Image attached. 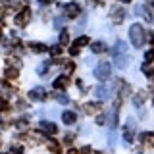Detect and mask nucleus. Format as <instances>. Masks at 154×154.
<instances>
[{"instance_id":"f257e3e1","label":"nucleus","mask_w":154,"mask_h":154,"mask_svg":"<svg viewBox=\"0 0 154 154\" xmlns=\"http://www.w3.org/2000/svg\"><path fill=\"white\" fill-rule=\"evenodd\" d=\"M129 38H131V45L135 48H141L146 41V29L139 25V23H133L131 29H129Z\"/></svg>"},{"instance_id":"f03ea898","label":"nucleus","mask_w":154,"mask_h":154,"mask_svg":"<svg viewBox=\"0 0 154 154\" xmlns=\"http://www.w3.org/2000/svg\"><path fill=\"white\" fill-rule=\"evenodd\" d=\"M93 75H94L98 81H106L110 75H112V67H110V64H108V62H100V64L94 67Z\"/></svg>"},{"instance_id":"7ed1b4c3","label":"nucleus","mask_w":154,"mask_h":154,"mask_svg":"<svg viewBox=\"0 0 154 154\" xmlns=\"http://www.w3.org/2000/svg\"><path fill=\"white\" fill-rule=\"evenodd\" d=\"M125 17H127V14H125L123 8H119V6L110 8V19H112L114 23H123Z\"/></svg>"},{"instance_id":"20e7f679","label":"nucleus","mask_w":154,"mask_h":154,"mask_svg":"<svg viewBox=\"0 0 154 154\" xmlns=\"http://www.w3.org/2000/svg\"><path fill=\"white\" fill-rule=\"evenodd\" d=\"M29 21H31V10H29V8H23L21 12H19L17 16H16V25L25 27Z\"/></svg>"},{"instance_id":"39448f33","label":"nucleus","mask_w":154,"mask_h":154,"mask_svg":"<svg viewBox=\"0 0 154 154\" xmlns=\"http://www.w3.org/2000/svg\"><path fill=\"white\" fill-rule=\"evenodd\" d=\"M133 133H135V119L129 118L127 123H125V129H123V139H125V143H133Z\"/></svg>"},{"instance_id":"423d86ee","label":"nucleus","mask_w":154,"mask_h":154,"mask_svg":"<svg viewBox=\"0 0 154 154\" xmlns=\"http://www.w3.org/2000/svg\"><path fill=\"white\" fill-rule=\"evenodd\" d=\"M29 98L35 100V102H41V100L46 98V91L42 89V87H35V89L29 91Z\"/></svg>"},{"instance_id":"0eeeda50","label":"nucleus","mask_w":154,"mask_h":154,"mask_svg":"<svg viewBox=\"0 0 154 154\" xmlns=\"http://www.w3.org/2000/svg\"><path fill=\"white\" fill-rule=\"evenodd\" d=\"M64 12H66V16H67V17L73 19V17H77V16L81 14V8L77 6L75 2H69V4H66V6H64Z\"/></svg>"},{"instance_id":"6e6552de","label":"nucleus","mask_w":154,"mask_h":154,"mask_svg":"<svg viewBox=\"0 0 154 154\" xmlns=\"http://www.w3.org/2000/svg\"><path fill=\"white\" fill-rule=\"evenodd\" d=\"M135 14H137V16H143L148 23L152 21V12L148 8H144V6H135Z\"/></svg>"},{"instance_id":"1a4fd4ad","label":"nucleus","mask_w":154,"mask_h":154,"mask_svg":"<svg viewBox=\"0 0 154 154\" xmlns=\"http://www.w3.org/2000/svg\"><path fill=\"white\" fill-rule=\"evenodd\" d=\"M91 50H93L94 54H102V52L108 50V46H106L102 41H96V42H93V45H91Z\"/></svg>"},{"instance_id":"9d476101","label":"nucleus","mask_w":154,"mask_h":154,"mask_svg":"<svg viewBox=\"0 0 154 154\" xmlns=\"http://www.w3.org/2000/svg\"><path fill=\"white\" fill-rule=\"evenodd\" d=\"M62 122H64L66 125H73L77 122V116L73 112H64V114H62Z\"/></svg>"},{"instance_id":"9b49d317","label":"nucleus","mask_w":154,"mask_h":154,"mask_svg":"<svg viewBox=\"0 0 154 154\" xmlns=\"http://www.w3.org/2000/svg\"><path fill=\"white\" fill-rule=\"evenodd\" d=\"M41 129H42V131H46V133H50V135L58 133V127H56L54 123H50V122H41Z\"/></svg>"},{"instance_id":"f8f14e48","label":"nucleus","mask_w":154,"mask_h":154,"mask_svg":"<svg viewBox=\"0 0 154 154\" xmlns=\"http://www.w3.org/2000/svg\"><path fill=\"white\" fill-rule=\"evenodd\" d=\"M146 94H148V93H144V91H139V94L133 96V104L137 106V108H141L143 102H144V98H146Z\"/></svg>"},{"instance_id":"ddd939ff","label":"nucleus","mask_w":154,"mask_h":154,"mask_svg":"<svg viewBox=\"0 0 154 154\" xmlns=\"http://www.w3.org/2000/svg\"><path fill=\"white\" fill-rule=\"evenodd\" d=\"M114 56H116V66H118V67H125V66H127L129 56L125 54V52H123V56L122 54H114Z\"/></svg>"},{"instance_id":"4468645a","label":"nucleus","mask_w":154,"mask_h":154,"mask_svg":"<svg viewBox=\"0 0 154 154\" xmlns=\"http://www.w3.org/2000/svg\"><path fill=\"white\" fill-rule=\"evenodd\" d=\"M4 75H6L8 79H17L19 71H17V67H6V69H4Z\"/></svg>"},{"instance_id":"2eb2a0df","label":"nucleus","mask_w":154,"mask_h":154,"mask_svg":"<svg viewBox=\"0 0 154 154\" xmlns=\"http://www.w3.org/2000/svg\"><path fill=\"white\" fill-rule=\"evenodd\" d=\"M29 46L33 52H46V45H42V42H31Z\"/></svg>"},{"instance_id":"dca6fc26","label":"nucleus","mask_w":154,"mask_h":154,"mask_svg":"<svg viewBox=\"0 0 154 154\" xmlns=\"http://www.w3.org/2000/svg\"><path fill=\"white\" fill-rule=\"evenodd\" d=\"M94 94L98 96V98H106V96H108V93H106L104 87H96V89H94Z\"/></svg>"},{"instance_id":"f3484780","label":"nucleus","mask_w":154,"mask_h":154,"mask_svg":"<svg viewBox=\"0 0 154 154\" xmlns=\"http://www.w3.org/2000/svg\"><path fill=\"white\" fill-rule=\"evenodd\" d=\"M66 85H67V79H66V77H60V79L54 81V87H56V89H64Z\"/></svg>"},{"instance_id":"a211bd4d","label":"nucleus","mask_w":154,"mask_h":154,"mask_svg":"<svg viewBox=\"0 0 154 154\" xmlns=\"http://www.w3.org/2000/svg\"><path fill=\"white\" fill-rule=\"evenodd\" d=\"M98 108H100V104L98 102H89V104H87V112H89V114H93V112H98Z\"/></svg>"},{"instance_id":"6ab92c4d","label":"nucleus","mask_w":154,"mask_h":154,"mask_svg":"<svg viewBox=\"0 0 154 154\" xmlns=\"http://www.w3.org/2000/svg\"><path fill=\"white\" fill-rule=\"evenodd\" d=\"M89 42H91V41H89V37H85V35H83V37H79V38L75 41V45H77V46H87Z\"/></svg>"},{"instance_id":"aec40b11","label":"nucleus","mask_w":154,"mask_h":154,"mask_svg":"<svg viewBox=\"0 0 154 154\" xmlns=\"http://www.w3.org/2000/svg\"><path fill=\"white\" fill-rule=\"evenodd\" d=\"M67 41H69L67 31H62V33H60V45H67Z\"/></svg>"},{"instance_id":"412c9836","label":"nucleus","mask_w":154,"mask_h":154,"mask_svg":"<svg viewBox=\"0 0 154 154\" xmlns=\"http://www.w3.org/2000/svg\"><path fill=\"white\" fill-rule=\"evenodd\" d=\"M143 71L146 73V77H150V75H152V66L148 64V62H144V66H143Z\"/></svg>"},{"instance_id":"4be33fe9","label":"nucleus","mask_w":154,"mask_h":154,"mask_svg":"<svg viewBox=\"0 0 154 154\" xmlns=\"http://www.w3.org/2000/svg\"><path fill=\"white\" fill-rule=\"evenodd\" d=\"M50 54L52 56H60L62 54V46H52L50 48Z\"/></svg>"},{"instance_id":"5701e85b","label":"nucleus","mask_w":154,"mask_h":154,"mask_svg":"<svg viewBox=\"0 0 154 154\" xmlns=\"http://www.w3.org/2000/svg\"><path fill=\"white\" fill-rule=\"evenodd\" d=\"M150 139H152V133H143L141 135V141L143 143H150Z\"/></svg>"},{"instance_id":"b1692460","label":"nucleus","mask_w":154,"mask_h":154,"mask_svg":"<svg viewBox=\"0 0 154 154\" xmlns=\"http://www.w3.org/2000/svg\"><path fill=\"white\" fill-rule=\"evenodd\" d=\"M69 54H71V56H77V54H79V46H77L75 42H73V46L69 48Z\"/></svg>"},{"instance_id":"393cba45","label":"nucleus","mask_w":154,"mask_h":154,"mask_svg":"<svg viewBox=\"0 0 154 154\" xmlns=\"http://www.w3.org/2000/svg\"><path fill=\"white\" fill-rule=\"evenodd\" d=\"M152 54H154V52H152V50H148L146 54H144V62H148V64H150V62H152Z\"/></svg>"},{"instance_id":"a878e982","label":"nucleus","mask_w":154,"mask_h":154,"mask_svg":"<svg viewBox=\"0 0 154 154\" xmlns=\"http://www.w3.org/2000/svg\"><path fill=\"white\" fill-rule=\"evenodd\" d=\"M10 154H21V146H12L10 148Z\"/></svg>"},{"instance_id":"bb28decb","label":"nucleus","mask_w":154,"mask_h":154,"mask_svg":"<svg viewBox=\"0 0 154 154\" xmlns=\"http://www.w3.org/2000/svg\"><path fill=\"white\" fill-rule=\"evenodd\" d=\"M17 127H19V129L27 127V119H25V118H23V119H19V122H17Z\"/></svg>"},{"instance_id":"cd10ccee","label":"nucleus","mask_w":154,"mask_h":154,"mask_svg":"<svg viewBox=\"0 0 154 154\" xmlns=\"http://www.w3.org/2000/svg\"><path fill=\"white\" fill-rule=\"evenodd\" d=\"M66 71H67V73L73 71V64H71V62H67V64H66Z\"/></svg>"},{"instance_id":"c85d7f7f","label":"nucleus","mask_w":154,"mask_h":154,"mask_svg":"<svg viewBox=\"0 0 154 154\" xmlns=\"http://www.w3.org/2000/svg\"><path fill=\"white\" fill-rule=\"evenodd\" d=\"M58 102H62V104H67V96H66V94L58 96Z\"/></svg>"},{"instance_id":"c756f323","label":"nucleus","mask_w":154,"mask_h":154,"mask_svg":"<svg viewBox=\"0 0 154 154\" xmlns=\"http://www.w3.org/2000/svg\"><path fill=\"white\" fill-rule=\"evenodd\" d=\"M104 122H106L104 116H98V118H96V123H98V125H104Z\"/></svg>"},{"instance_id":"7c9ffc66","label":"nucleus","mask_w":154,"mask_h":154,"mask_svg":"<svg viewBox=\"0 0 154 154\" xmlns=\"http://www.w3.org/2000/svg\"><path fill=\"white\" fill-rule=\"evenodd\" d=\"M81 154H91V146H83L81 148Z\"/></svg>"},{"instance_id":"2f4dec72","label":"nucleus","mask_w":154,"mask_h":154,"mask_svg":"<svg viewBox=\"0 0 154 154\" xmlns=\"http://www.w3.org/2000/svg\"><path fill=\"white\" fill-rule=\"evenodd\" d=\"M71 141H73V135H66V139H64V143H67V144H69Z\"/></svg>"},{"instance_id":"473e14b6","label":"nucleus","mask_w":154,"mask_h":154,"mask_svg":"<svg viewBox=\"0 0 154 154\" xmlns=\"http://www.w3.org/2000/svg\"><path fill=\"white\" fill-rule=\"evenodd\" d=\"M6 108H8V104L4 102V100H0V110H6Z\"/></svg>"},{"instance_id":"72a5a7b5","label":"nucleus","mask_w":154,"mask_h":154,"mask_svg":"<svg viewBox=\"0 0 154 154\" xmlns=\"http://www.w3.org/2000/svg\"><path fill=\"white\" fill-rule=\"evenodd\" d=\"M41 4H48V2H52V0H38Z\"/></svg>"},{"instance_id":"f704fd0d","label":"nucleus","mask_w":154,"mask_h":154,"mask_svg":"<svg viewBox=\"0 0 154 154\" xmlns=\"http://www.w3.org/2000/svg\"><path fill=\"white\" fill-rule=\"evenodd\" d=\"M119 2H123V4H129V2H131V0H119Z\"/></svg>"},{"instance_id":"c9c22d12","label":"nucleus","mask_w":154,"mask_h":154,"mask_svg":"<svg viewBox=\"0 0 154 154\" xmlns=\"http://www.w3.org/2000/svg\"><path fill=\"white\" fill-rule=\"evenodd\" d=\"M2 2H4V4H10V2H12V0H2Z\"/></svg>"},{"instance_id":"e433bc0d","label":"nucleus","mask_w":154,"mask_h":154,"mask_svg":"<svg viewBox=\"0 0 154 154\" xmlns=\"http://www.w3.org/2000/svg\"><path fill=\"white\" fill-rule=\"evenodd\" d=\"M67 154H77V152H75V150H69V152H67Z\"/></svg>"},{"instance_id":"4c0bfd02","label":"nucleus","mask_w":154,"mask_h":154,"mask_svg":"<svg viewBox=\"0 0 154 154\" xmlns=\"http://www.w3.org/2000/svg\"><path fill=\"white\" fill-rule=\"evenodd\" d=\"M0 38H2V31H0Z\"/></svg>"},{"instance_id":"58836bf2","label":"nucleus","mask_w":154,"mask_h":154,"mask_svg":"<svg viewBox=\"0 0 154 154\" xmlns=\"http://www.w3.org/2000/svg\"><path fill=\"white\" fill-rule=\"evenodd\" d=\"M96 154H102V152H96Z\"/></svg>"}]
</instances>
